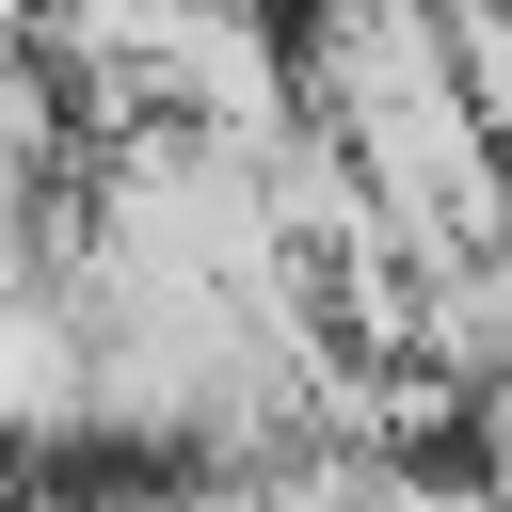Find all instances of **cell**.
Wrapping results in <instances>:
<instances>
[{
  "mask_svg": "<svg viewBox=\"0 0 512 512\" xmlns=\"http://www.w3.org/2000/svg\"><path fill=\"white\" fill-rule=\"evenodd\" d=\"M288 16H336V0H288Z\"/></svg>",
  "mask_w": 512,
  "mask_h": 512,
  "instance_id": "6da1fadb",
  "label": "cell"
}]
</instances>
